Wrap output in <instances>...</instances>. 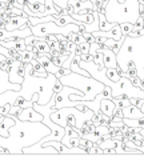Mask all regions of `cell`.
<instances>
[{
    "mask_svg": "<svg viewBox=\"0 0 144 160\" xmlns=\"http://www.w3.org/2000/svg\"><path fill=\"white\" fill-rule=\"evenodd\" d=\"M137 2H139V3H140V4H142V6H144V0H137Z\"/></svg>",
    "mask_w": 144,
    "mask_h": 160,
    "instance_id": "d590c367",
    "label": "cell"
},
{
    "mask_svg": "<svg viewBox=\"0 0 144 160\" xmlns=\"http://www.w3.org/2000/svg\"><path fill=\"white\" fill-rule=\"evenodd\" d=\"M79 46V49H80L82 53H89V48H91V43L88 42H83L80 44H77Z\"/></svg>",
    "mask_w": 144,
    "mask_h": 160,
    "instance_id": "484cf974",
    "label": "cell"
},
{
    "mask_svg": "<svg viewBox=\"0 0 144 160\" xmlns=\"http://www.w3.org/2000/svg\"><path fill=\"white\" fill-rule=\"evenodd\" d=\"M0 153H9V151L7 148H3V147H0Z\"/></svg>",
    "mask_w": 144,
    "mask_h": 160,
    "instance_id": "836d02e7",
    "label": "cell"
},
{
    "mask_svg": "<svg viewBox=\"0 0 144 160\" xmlns=\"http://www.w3.org/2000/svg\"><path fill=\"white\" fill-rule=\"evenodd\" d=\"M0 116H2V113H0Z\"/></svg>",
    "mask_w": 144,
    "mask_h": 160,
    "instance_id": "ab89813d",
    "label": "cell"
},
{
    "mask_svg": "<svg viewBox=\"0 0 144 160\" xmlns=\"http://www.w3.org/2000/svg\"><path fill=\"white\" fill-rule=\"evenodd\" d=\"M20 107L19 106H15V104H12L11 106V111H9V115H17L19 112H20Z\"/></svg>",
    "mask_w": 144,
    "mask_h": 160,
    "instance_id": "1f68e13d",
    "label": "cell"
},
{
    "mask_svg": "<svg viewBox=\"0 0 144 160\" xmlns=\"http://www.w3.org/2000/svg\"><path fill=\"white\" fill-rule=\"evenodd\" d=\"M140 109H142V112H144V104H143V106L140 107Z\"/></svg>",
    "mask_w": 144,
    "mask_h": 160,
    "instance_id": "74e56055",
    "label": "cell"
},
{
    "mask_svg": "<svg viewBox=\"0 0 144 160\" xmlns=\"http://www.w3.org/2000/svg\"><path fill=\"white\" fill-rule=\"evenodd\" d=\"M107 78L111 80V82H119L122 78L120 72H119V68H107Z\"/></svg>",
    "mask_w": 144,
    "mask_h": 160,
    "instance_id": "ffe728a7",
    "label": "cell"
},
{
    "mask_svg": "<svg viewBox=\"0 0 144 160\" xmlns=\"http://www.w3.org/2000/svg\"><path fill=\"white\" fill-rule=\"evenodd\" d=\"M0 2H4V3H8L9 0H0Z\"/></svg>",
    "mask_w": 144,
    "mask_h": 160,
    "instance_id": "f35d334b",
    "label": "cell"
},
{
    "mask_svg": "<svg viewBox=\"0 0 144 160\" xmlns=\"http://www.w3.org/2000/svg\"><path fill=\"white\" fill-rule=\"evenodd\" d=\"M123 122H124V124H127L128 127H132V128H144V116L143 118H137V119L124 118Z\"/></svg>",
    "mask_w": 144,
    "mask_h": 160,
    "instance_id": "2e32d148",
    "label": "cell"
},
{
    "mask_svg": "<svg viewBox=\"0 0 144 160\" xmlns=\"http://www.w3.org/2000/svg\"><path fill=\"white\" fill-rule=\"evenodd\" d=\"M32 64H26V73H24V82L22 84V89L17 91V96L20 95L24 99L31 100L36 92H39V104H48L53 95V86L57 82V78L53 73H48V76L40 78L32 75Z\"/></svg>",
    "mask_w": 144,
    "mask_h": 160,
    "instance_id": "7a4b0ae2",
    "label": "cell"
},
{
    "mask_svg": "<svg viewBox=\"0 0 144 160\" xmlns=\"http://www.w3.org/2000/svg\"><path fill=\"white\" fill-rule=\"evenodd\" d=\"M110 126L113 127V128H123L126 124H124L123 120H120V122H115V120H112V122L110 123Z\"/></svg>",
    "mask_w": 144,
    "mask_h": 160,
    "instance_id": "f1b7e54d",
    "label": "cell"
},
{
    "mask_svg": "<svg viewBox=\"0 0 144 160\" xmlns=\"http://www.w3.org/2000/svg\"><path fill=\"white\" fill-rule=\"evenodd\" d=\"M80 138H82V136H63L62 143L66 144V146L69 147V148L79 147V143H80Z\"/></svg>",
    "mask_w": 144,
    "mask_h": 160,
    "instance_id": "e0dca14e",
    "label": "cell"
},
{
    "mask_svg": "<svg viewBox=\"0 0 144 160\" xmlns=\"http://www.w3.org/2000/svg\"><path fill=\"white\" fill-rule=\"evenodd\" d=\"M123 118H124V115H123V108L116 107V108H115V112H113L112 120H115V122H120V120H123Z\"/></svg>",
    "mask_w": 144,
    "mask_h": 160,
    "instance_id": "d4e9b609",
    "label": "cell"
},
{
    "mask_svg": "<svg viewBox=\"0 0 144 160\" xmlns=\"http://www.w3.org/2000/svg\"><path fill=\"white\" fill-rule=\"evenodd\" d=\"M20 91L22 89V84H16V83H12L9 80V73L6 69L0 68V93L6 92V91Z\"/></svg>",
    "mask_w": 144,
    "mask_h": 160,
    "instance_id": "52a82bcc",
    "label": "cell"
},
{
    "mask_svg": "<svg viewBox=\"0 0 144 160\" xmlns=\"http://www.w3.org/2000/svg\"><path fill=\"white\" fill-rule=\"evenodd\" d=\"M102 95L104 96V99H112V88L110 86H106L102 91Z\"/></svg>",
    "mask_w": 144,
    "mask_h": 160,
    "instance_id": "4316f807",
    "label": "cell"
},
{
    "mask_svg": "<svg viewBox=\"0 0 144 160\" xmlns=\"http://www.w3.org/2000/svg\"><path fill=\"white\" fill-rule=\"evenodd\" d=\"M103 53H104V67L106 68H117L119 67L117 56L111 48L104 47L103 48Z\"/></svg>",
    "mask_w": 144,
    "mask_h": 160,
    "instance_id": "30bf717a",
    "label": "cell"
},
{
    "mask_svg": "<svg viewBox=\"0 0 144 160\" xmlns=\"http://www.w3.org/2000/svg\"><path fill=\"white\" fill-rule=\"evenodd\" d=\"M9 80L16 84H23L24 82V73H26V63H23L19 59H13L11 62V66L8 69Z\"/></svg>",
    "mask_w": 144,
    "mask_h": 160,
    "instance_id": "8992f818",
    "label": "cell"
},
{
    "mask_svg": "<svg viewBox=\"0 0 144 160\" xmlns=\"http://www.w3.org/2000/svg\"><path fill=\"white\" fill-rule=\"evenodd\" d=\"M11 116L15 119V126L9 128V135L7 138L0 135V147L7 148L9 153H23L26 147L33 146L52 132L51 128L43 122H26L19 119L17 115Z\"/></svg>",
    "mask_w": 144,
    "mask_h": 160,
    "instance_id": "6da1fadb",
    "label": "cell"
},
{
    "mask_svg": "<svg viewBox=\"0 0 144 160\" xmlns=\"http://www.w3.org/2000/svg\"><path fill=\"white\" fill-rule=\"evenodd\" d=\"M24 26H28V15L26 12H24V15H13V16H9L8 22L6 24V29L7 31H12V29L22 28Z\"/></svg>",
    "mask_w": 144,
    "mask_h": 160,
    "instance_id": "9c48e42d",
    "label": "cell"
},
{
    "mask_svg": "<svg viewBox=\"0 0 144 160\" xmlns=\"http://www.w3.org/2000/svg\"><path fill=\"white\" fill-rule=\"evenodd\" d=\"M115 43H116V40H115V39L107 38V40H106V43H104V46H106L107 48H111V49H112V47H113V46H115Z\"/></svg>",
    "mask_w": 144,
    "mask_h": 160,
    "instance_id": "f546056e",
    "label": "cell"
},
{
    "mask_svg": "<svg viewBox=\"0 0 144 160\" xmlns=\"http://www.w3.org/2000/svg\"><path fill=\"white\" fill-rule=\"evenodd\" d=\"M120 28H122L123 36H128V35H130V32L133 29V23H131V22L120 23Z\"/></svg>",
    "mask_w": 144,
    "mask_h": 160,
    "instance_id": "603a6c76",
    "label": "cell"
},
{
    "mask_svg": "<svg viewBox=\"0 0 144 160\" xmlns=\"http://www.w3.org/2000/svg\"><path fill=\"white\" fill-rule=\"evenodd\" d=\"M115 108H116V104L112 99H102L100 102V111L107 115V116H113V112H115Z\"/></svg>",
    "mask_w": 144,
    "mask_h": 160,
    "instance_id": "7c38bea8",
    "label": "cell"
},
{
    "mask_svg": "<svg viewBox=\"0 0 144 160\" xmlns=\"http://www.w3.org/2000/svg\"><path fill=\"white\" fill-rule=\"evenodd\" d=\"M28 6V8L31 9L32 12H42L43 16H46V13H44V3H39V2H35V3H29V2H24Z\"/></svg>",
    "mask_w": 144,
    "mask_h": 160,
    "instance_id": "ac0fdd59",
    "label": "cell"
},
{
    "mask_svg": "<svg viewBox=\"0 0 144 160\" xmlns=\"http://www.w3.org/2000/svg\"><path fill=\"white\" fill-rule=\"evenodd\" d=\"M24 2H26V0H19V3L23 4V6H24Z\"/></svg>",
    "mask_w": 144,
    "mask_h": 160,
    "instance_id": "8d00e7d4",
    "label": "cell"
},
{
    "mask_svg": "<svg viewBox=\"0 0 144 160\" xmlns=\"http://www.w3.org/2000/svg\"><path fill=\"white\" fill-rule=\"evenodd\" d=\"M29 3H35V2H39V3H44V0H27Z\"/></svg>",
    "mask_w": 144,
    "mask_h": 160,
    "instance_id": "e575fe53",
    "label": "cell"
},
{
    "mask_svg": "<svg viewBox=\"0 0 144 160\" xmlns=\"http://www.w3.org/2000/svg\"><path fill=\"white\" fill-rule=\"evenodd\" d=\"M137 100H139V98H130V102H131V104H133V106L137 104Z\"/></svg>",
    "mask_w": 144,
    "mask_h": 160,
    "instance_id": "d6a6232c",
    "label": "cell"
},
{
    "mask_svg": "<svg viewBox=\"0 0 144 160\" xmlns=\"http://www.w3.org/2000/svg\"><path fill=\"white\" fill-rule=\"evenodd\" d=\"M17 118L22 119V120H26V122H43L44 116L37 112L36 109L32 107H27V108H22L20 112L17 113Z\"/></svg>",
    "mask_w": 144,
    "mask_h": 160,
    "instance_id": "ba28073f",
    "label": "cell"
},
{
    "mask_svg": "<svg viewBox=\"0 0 144 160\" xmlns=\"http://www.w3.org/2000/svg\"><path fill=\"white\" fill-rule=\"evenodd\" d=\"M16 99H17V91H12V89L6 91V92L0 93V106H4L7 103L13 104Z\"/></svg>",
    "mask_w": 144,
    "mask_h": 160,
    "instance_id": "5bb4252c",
    "label": "cell"
},
{
    "mask_svg": "<svg viewBox=\"0 0 144 160\" xmlns=\"http://www.w3.org/2000/svg\"><path fill=\"white\" fill-rule=\"evenodd\" d=\"M12 126H15V119L11 115H6L3 119V122L0 123V135L4 138H7L9 135V128Z\"/></svg>",
    "mask_w": 144,
    "mask_h": 160,
    "instance_id": "4fadbf2b",
    "label": "cell"
},
{
    "mask_svg": "<svg viewBox=\"0 0 144 160\" xmlns=\"http://www.w3.org/2000/svg\"><path fill=\"white\" fill-rule=\"evenodd\" d=\"M107 20L111 23H135L140 16V3L137 0H126L119 3L117 0H110L106 7Z\"/></svg>",
    "mask_w": 144,
    "mask_h": 160,
    "instance_id": "3957f363",
    "label": "cell"
},
{
    "mask_svg": "<svg viewBox=\"0 0 144 160\" xmlns=\"http://www.w3.org/2000/svg\"><path fill=\"white\" fill-rule=\"evenodd\" d=\"M117 23H111L107 20L106 13L99 12V31H110L111 28H113Z\"/></svg>",
    "mask_w": 144,
    "mask_h": 160,
    "instance_id": "9a60e30c",
    "label": "cell"
},
{
    "mask_svg": "<svg viewBox=\"0 0 144 160\" xmlns=\"http://www.w3.org/2000/svg\"><path fill=\"white\" fill-rule=\"evenodd\" d=\"M63 87H64V86H63V83H62L59 79H57L56 84H55V86H53V92H56V93H57V92H60L62 89H63Z\"/></svg>",
    "mask_w": 144,
    "mask_h": 160,
    "instance_id": "4dcf8cb0",
    "label": "cell"
},
{
    "mask_svg": "<svg viewBox=\"0 0 144 160\" xmlns=\"http://www.w3.org/2000/svg\"><path fill=\"white\" fill-rule=\"evenodd\" d=\"M31 28L35 36H42V38H46L47 35H56V33H62L66 35V36H68L71 32L80 33V27L76 23H69L67 26H57L55 22H46L32 26Z\"/></svg>",
    "mask_w": 144,
    "mask_h": 160,
    "instance_id": "5b68a950",
    "label": "cell"
},
{
    "mask_svg": "<svg viewBox=\"0 0 144 160\" xmlns=\"http://www.w3.org/2000/svg\"><path fill=\"white\" fill-rule=\"evenodd\" d=\"M59 80L63 83V86H69L73 88H77L84 93L86 100H95L96 95L100 93L106 84L99 82L97 79L92 78V76H84L77 72H71L66 75V76L59 78Z\"/></svg>",
    "mask_w": 144,
    "mask_h": 160,
    "instance_id": "277c9868",
    "label": "cell"
},
{
    "mask_svg": "<svg viewBox=\"0 0 144 160\" xmlns=\"http://www.w3.org/2000/svg\"><path fill=\"white\" fill-rule=\"evenodd\" d=\"M37 55L33 53L32 51H28V49H26V51H20V60L23 63H31L33 59H36Z\"/></svg>",
    "mask_w": 144,
    "mask_h": 160,
    "instance_id": "d6986e66",
    "label": "cell"
},
{
    "mask_svg": "<svg viewBox=\"0 0 144 160\" xmlns=\"http://www.w3.org/2000/svg\"><path fill=\"white\" fill-rule=\"evenodd\" d=\"M93 63L99 67V69L104 68V53H103V49H99V51L95 52V55H93Z\"/></svg>",
    "mask_w": 144,
    "mask_h": 160,
    "instance_id": "44dd1931",
    "label": "cell"
},
{
    "mask_svg": "<svg viewBox=\"0 0 144 160\" xmlns=\"http://www.w3.org/2000/svg\"><path fill=\"white\" fill-rule=\"evenodd\" d=\"M33 103H35V102H32V100H27V99H24L23 96H20V95H19L17 99L15 100L13 104H15V106H19L20 108H27V107H32Z\"/></svg>",
    "mask_w": 144,
    "mask_h": 160,
    "instance_id": "7402d4cb",
    "label": "cell"
},
{
    "mask_svg": "<svg viewBox=\"0 0 144 160\" xmlns=\"http://www.w3.org/2000/svg\"><path fill=\"white\" fill-rule=\"evenodd\" d=\"M112 100H113V102H115L116 107H119V108H124V107H127V106H130V104H131V102H130V98H128V99L112 98Z\"/></svg>",
    "mask_w": 144,
    "mask_h": 160,
    "instance_id": "cb8c5ba5",
    "label": "cell"
},
{
    "mask_svg": "<svg viewBox=\"0 0 144 160\" xmlns=\"http://www.w3.org/2000/svg\"><path fill=\"white\" fill-rule=\"evenodd\" d=\"M68 2L69 0H53V3H55L57 7H60L62 9L68 8Z\"/></svg>",
    "mask_w": 144,
    "mask_h": 160,
    "instance_id": "83f0119b",
    "label": "cell"
},
{
    "mask_svg": "<svg viewBox=\"0 0 144 160\" xmlns=\"http://www.w3.org/2000/svg\"><path fill=\"white\" fill-rule=\"evenodd\" d=\"M123 115H124V118H128V119H137V118H143L144 112H142V109L139 108L137 106L130 104V106L123 108Z\"/></svg>",
    "mask_w": 144,
    "mask_h": 160,
    "instance_id": "8fae6325",
    "label": "cell"
}]
</instances>
